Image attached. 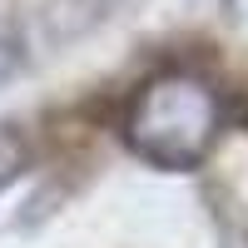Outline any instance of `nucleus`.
Wrapping results in <instances>:
<instances>
[{"label":"nucleus","mask_w":248,"mask_h":248,"mask_svg":"<svg viewBox=\"0 0 248 248\" xmlns=\"http://www.w3.org/2000/svg\"><path fill=\"white\" fill-rule=\"evenodd\" d=\"M223 129L218 90L203 75L169 70L149 79L124 109V144L154 169H194Z\"/></svg>","instance_id":"nucleus-1"},{"label":"nucleus","mask_w":248,"mask_h":248,"mask_svg":"<svg viewBox=\"0 0 248 248\" xmlns=\"http://www.w3.org/2000/svg\"><path fill=\"white\" fill-rule=\"evenodd\" d=\"M25 169V144H20V134H10V129H0V189Z\"/></svg>","instance_id":"nucleus-2"},{"label":"nucleus","mask_w":248,"mask_h":248,"mask_svg":"<svg viewBox=\"0 0 248 248\" xmlns=\"http://www.w3.org/2000/svg\"><path fill=\"white\" fill-rule=\"evenodd\" d=\"M15 65H20V45H15L5 30H0V85H5V79L15 75Z\"/></svg>","instance_id":"nucleus-3"}]
</instances>
